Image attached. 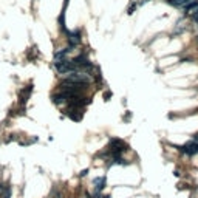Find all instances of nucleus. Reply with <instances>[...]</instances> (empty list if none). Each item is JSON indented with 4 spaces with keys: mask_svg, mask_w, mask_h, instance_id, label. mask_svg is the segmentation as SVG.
Listing matches in <instances>:
<instances>
[{
    "mask_svg": "<svg viewBox=\"0 0 198 198\" xmlns=\"http://www.w3.org/2000/svg\"><path fill=\"white\" fill-rule=\"evenodd\" d=\"M125 150H128V146H127L125 141H122L119 138H110V147H109V152H107L110 157L121 155Z\"/></svg>",
    "mask_w": 198,
    "mask_h": 198,
    "instance_id": "f257e3e1",
    "label": "nucleus"
},
{
    "mask_svg": "<svg viewBox=\"0 0 198 198\" xmlns=\"http://www.w3.org/2000/svg\"><path fill=\"white\" fill-rule=\"evenodd\" d=\"M184 12H186V16H191L197 22L198 20V2L197 0H192L191 3H187L184 6Z\"/></svg>",
    "mask_w": 198,
    "mask_h": 198,
    "instance_id": "f03ea898",
    "label": "nucleus"
},
{
    "mask_svg": "<svg viewBox=\"0 0 198 198\" xmlns=\"http://www.w3.org/2000/svg\"><path fill=\"white\" fill-rule=\"evenodd\" d=\"M67 36H68L70 46H76V45H79V42H80L79 30H76V31H67Z\"/></svg>",
    "mask_w": 198,
    "mask_h": 198,
    "instance_id": "7ed1b4c3",
    "label": "nucleus"
},
{
    "mask_svg": "<svg viewBox=\"0 0 198 198\" xmlns=\"http://www.w3.org/2000/svg\"><path fill=\"white\" fill-rule=\"evenodd\" d=\"M105 183H107V178L105 176H98L93 180V186L96 189V192H101L104 187H105Z\"/></svg>",
    "mask_w": 198,
    "mask_h": 198,
    "instance_id": "20e7f679",
    "label": "nucleus"
},
{
    "mask_svg": "<svg viewBox=\"0 0 198 198\" xmlns=\"http://www.w3.org/2000/svg\"><path fill=\"white\" fill-rule=\"evenodd\" d=\"M31 91H33V85H28L27 88H23V90L19 93V98H20V102H22V104H25V102L28 101V98H30Z\"/></svg>",
    "mask_w": 198,
    "mask_h": 198,
    "instance_id": "39448f33",
    "label": "nucleus"
},
{
    "mask_svg": "<svg viewBox=\"0 0 198 198\" xmlns=\"http://www.w3.org/2000/svg\"><path fill=\"white\" fill-rule=\"evenodd\" d=\"M192 0H170V5H173V6H186L187 3H191Z\"/></svg>",
    "mask_w": 198,
    "mask_h": 198,
    "instance_id": "423d86ee",
    "label": "nucleus"
},
{
    "mask_svg": "<svg viewBox=\"0 0 198 198\" xmlns=\"http://www.w3.org/2000/svg\"><path fill=\"white\" fill-rule=\"evenodd\" d=\"M87 173H88V169H87V170H82V172H80V176H85Z\"/></svg>",
    "mask_w": 198,
    "mask_h": 198,
    "instance_id": "0eeeda50",
    "label": "nucleus"
}]
</instances>
